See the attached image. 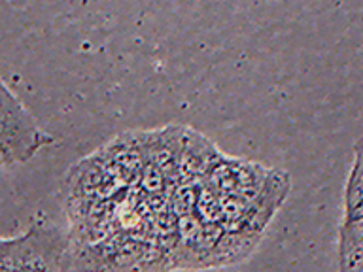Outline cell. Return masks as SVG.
I'll return each mask as SVG.
<instances>
[{"label": "cell", "mask_w": 363, "mask_h": 272, "mask_svg": "<svg viewBox=\"0 0 363 272\" xmlns=\"http://www.w3.org/2000/svg\"><path fill=\"white\" fill-rule=\"evenodd\" d=\"M0 272H76L70 244L55 227H34L13 238Z\"/></svg>", "instance_id": "1"}, {"label": "cell", "mask_w": 363, "mask_h": 272, "mask_svg": "<svg viewBox=\"0 0 363 272\" xmlns=\"http://www.w3.org/2000/svg\"><path fill=\"white\" fill-rule=\"evenodd\" d=\"M50 142H53V136L40 127L33 113L0 78V152L8 164L25 163Z\"/></svg>", "instance_id": "2"}]
</instances>
